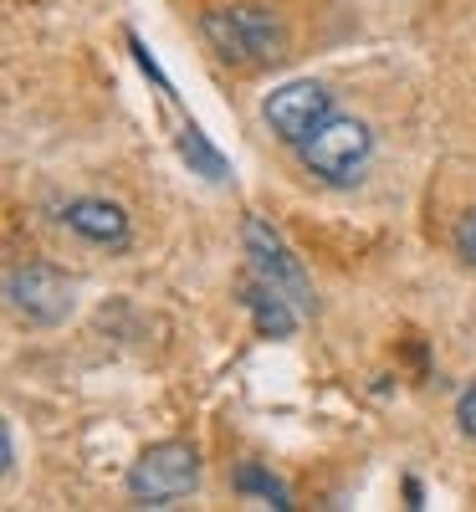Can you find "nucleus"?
Segmentation results:
<instances>
[{
	"mask_svg": "<svg viewBox=\"0 0 476 512\" xmlns=\"http://www.w3.org/2000/svg\"><path fill=\"white\" fill-rule=\"evenodd\" d=\"M200 31L215 52L236 67H267L287 52V26L277 11L256 6V0H236V6H210L200 16Z\"/></svg>",
	"mask_w": 476,
	"mask_h": 512,
	"instance_id": "f257e3e1",
	"label": "nucleus"
},
{
	"mask_svg": "<svg viewBox=\"0 0 476 512\" xmlns=\"http://www.w3.org/2000/svg\"><path fill=\"white\" fill-rule=\"evenodd\" d=\"M297 159L323 185H354V180H364V169L374 159V134H369L364 118L333 113L318 134H308L297 144Z\"/></svg>",
	"mask_w": 476,
	"mask_h": 512,
	"instance_id": "f03ea898",
	"label": "nucleus"
},
{
	"mask_svg": "<svg viewBox=\"0 0 476 512\" xmlns=\"http://www.w3.org/2000/svg\"><path fill=\"white\" fill-rule=\"evenodd\" d=\"M241 241H246V256H251V277H256V282H267V287H277L302 318H313V313H318L313 282H308V272H302L297 251L282 241V231H277L267 216H246Z\"/></svg>",
	"mask_w": 476,
	"mask_h": 512,
	"instance_id": "7ed1b4c3",
	"label": "nucleus"
},
{
	"mask_svg": "<svg viewBox=\"0 0 476 512\" xmlns=\"http://www.w3.org/2000/svg\"><path fill=\"white\" fill-rule=\"evenodd\" d=\"M195 487H200V451L190 441H159L128 472V497L139 507H175Z\"/></svg>",
	"mask_w": 476,
	"mask_h": 512,
	"instance_id": "20e7f679",
	"label": "nucleus"
},
{
	"mask_svg": "<svg viewBox=\"0 0 476 512\" xmlns=\"http://www.w3.org/2000/svg\"><path fill=\"white\" fill-rule=\"evenodd\" d=\"M6 297L11 308L26 318V323H41V328H57L72 318V277L47 267V262H31V267H16L6 277Z\"/></svg>",
	"mask_w": 476,
	"mask_h": 512,
	"instance_id": "39448f33",
	"label": "nucleus"
},
{
	"mask_svg": "<svg viewBox=\"0 0 476 512\" xmlns=\"http://www.w3.org/2000/svg\"><path fill=\"white\" fill-rule=\"evenodd\" d=\"M262 118H267V128L282 144L297 149L302 139L318 134V128L333 118V93L323 88V82H287V88H277L262 103Z\"/></svg>",
	"mask_w": 476,
	"mask_h": 512,
	"instance_id": "423d86ee",
	"label": "nucleus"
},
{
	"mask_svg": "<svg viewBox=\"0 0 476 512\" xmlns=\"http://www.w3.org/2000/svg\"><path fill=\"white\" fill-rule=\"evenodd\" d=\"M62 221H67V231H77L88 246H103V251H123L128 241H134L128 210L113 205V200H98V195H77V200H67Z\"/></svg>",
	"mask_w": 476,
	"mask_h": 512,
	"instance_id": "0eeeda50",
	"label": "nucleus"
},
{
	"mask_svg": "<svg viewBox=\"0 0 476 512\" xmlns=\"http://www.w3.org/2000/svg\"><path fill=\"white\" fill-rule=\"evenodd\" d=\"M246 308H251V323H256L262 338H292L297 323H302V313L287 303V297L267 282H256V277L246 282Z\"/></svg>",
	"mask_w": 476,
	"mask_h": 512,
	"instance_id": "6e6552de",
	"label": "nucleus"
},
{
	"mask_svg": "<svg viewBox=\"0 0 476 512\" xmlns=\"http://www.w3.org/2000/svg\"><path fill=\"white\" fill-rule=\"evenodd\" d=\"M180 154H185V164L195 169V175H205V180H226V175H231V169H226V154L215 149L195 123L180 128Z\"/></svg>",
	"mask_w": 476,
	"mask_h": 512,
	"instance_id": "1a4fd4ad",
	"label": "nucleus"
},
{
	"mask_svg": "<svg viewBox=\"0 0 476 512\" xmlns=\"http://www.w3.org/2000/svg\"><path fill=\"white\" fill-rule=\"evenodd\" d=\"M236 492H241V497H256L262 507H292V492L267 472V466H256V461L236 466Z\"/></svg>",
	"mask_w": 476,
	"mask_h": 512,
	"instance_id": "9d476101",
	"label": "nucleus"
},
{
	"mask_svg": "<svg viewBox=\"0 0 476 512\" xmlns=\"http://www.w3.org/2000/svg\"><path fill=\"white\" fill-rule=\"evenodd\" d=\"M456 425H461L466 441H476V384H466L461 400H456Z\"/></svg>",
	"mask_w": 476,
	"mask_h": 512,
	"instance_id": "9b49d317",
	"label": "nucleus"
},
{
	"mask_svg": "<svg viewBox=\"0 0 476 512\" xmlns=\"http://www.w3.org/2000/svg\"><path fill=\"white\" fill-rule=\"evenodd\" d=\"M456 251H461V262H471L476 267V205L461 216V226H456Z\"/></svg>",
	"mask_w": 476,
	"mask_h": 512,
	"instance_id": "f8f14e48",
	"label": "nucleus"
}]
</instances>
